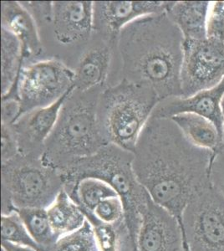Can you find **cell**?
Listing matches in <instances>:
<instances>
[{
  "label": "cell",
  "instance_id": "6da1fadb",
  "mask_svg": "<svg viewBox=\"0 0 224 251\" xmlns=\"http://www.w3.org/2000/svg\"><path fill=\"white\" fill-rule=\"evenodd\" d=\"M214 152L193 145L171 118L151 117L133 152L134 171L150 199L181 220L187 204L213 186Z\"/></svg>",
  "mask_w": 224,
  "mask_h": 251
},
{
  "label": "cell",
  "instance_id": "7a4b0ae2",
  "mask_svg": "<svg viewBox=\"0 0 224 251\" xmlns=\"http://www.w3.org/2000/svg\"><path fill=\"white\" fill-rule=\"evenodd\" d=\"M183 42L182 32L168 13L129 24L117 39L122 79L148 85L161 101L182 97Z\"/></svg>",
  "mask_w": 224,
  "mask_h": 251
},
{
  "label": "cell",
  "instance_id": "3957f363",
  "mask_svg": "<svg viewBox=\"0 0 224 251\" xmlns=\"http://www.w3.org/2000/svg\"><path fill=\"white\" fill-rule=\"evenodd\" d=\"M104 88L86 92L75 88L66 97L54 128L45 144L42 159L46 164L62 173L109 144L100 131L97 118L98 100Z\"/></svg>",
  "mask_w": 224,
  "mask_h": 251
},
{
  "label": "cell",
  "instance_id": "277c9868",
  "mask_svg": "<svg viewBox=\"0 0 224 251\" xmlns=\"http://www.w3.org/2000/svg\"><path fill=\"white\" fill-rule=\"evenodd\" d=\"M133 161V152L107 144L61 174L66 193H70L80 180L89 177L102 180L112 187L123 202L125 222L136 243L142 214L150 197L136 177Z\"/></svg>",
  "mask_w": 224,
  "mask_h": 251
},
{
  "label": "cell",
  "instance_id": "5b68a950",
  "mask_svg": "<svg viewBox=\"0 0 224 251\" xmlns=\"http://www.w3.org/2000/svg\"><path fill=\"white\" fill-rule=\"evenodd\" d=\"M153 89L122 79L100 95L97 118L109 144L134 152L142 131L160 103Z\"/></svg>",
  "mask_w": 224,
  "mask_h": 251
},
{
  "label": "cell",
  "instance_id": "8992f818",
  "mask_svg": "<svg viewBox=\"0 0 224 251\" xmlns=\"http://www.w3.org/2000/svg\"><path fill=\"white\" fill-rule=\"evenodd\" d=\"M1 215L22 208L47 209L64 189L62 174L42 157L19 154L1 165Z\"/></svg>",
  "mask_w": 224,
  "mask_h": 251
},
{
  "label": "cell",
  "instance_id": "52a82bcc",
  "mask_svg": "<svg viewBox=\"0 0 224 251\" xmlns=\"http://www.w3.org/2000/svg\"><path fill=\"white\" fill-rule=\"evenodd\" d=\"M75 88L74 70L58 58H49L24 65L14 87L1 99L17 100L20 117L51 106Z\"/></svg>",
  "mask_w": 224,
  "mask_h": 251
},
{
  "label": "cell",
  "instance_id": "ba28073f",
  "mask_svg": "<svg viewBox=\"0 0 224 251\" xmlns=\"http://www.w3.org/2000/svg\"><path fill=\"white\" fill-rule=\"evenodd\" d=\"M180 223L191 251H224V197L213 186L187 204Z\"/></svg>",
  "mask_w": 224,
  "mask_h": 251
},
{
  "label": "cell",
  "instance_id": "9c48e42d",
  "mask_svg": "<svg viewBox=\"0 0 224 251\" xmlns=\"http://www.w3.org/2000/svg\"><path fill=\"white\" fill-rule=\"evenodd\" d=\"M224 79V42L184 40L181 71L182 97L213 88Z\"/></svg>",
  "mask_w": 224,
  "mask_h": 251
},
{
  "label": "cell",
  "instance_id": "30bf717a",
  "mask_svg": "<svg viewBox=\"0 0 224 251\" xmlns=\"http://www.w3.org/2000/svg\"><path fill=\"white\" fill-rule=\"evenodd\" d=\"M174 3L171 1H96L94 34L117 45L119 34L125 26L140 18L168 13Z\"/></svg>",
  "mask_w": 224,
  "mask_h": 251
},
{
  "label": "cell",
  "instance_id": "8fae6325",
  "mask_svg": "<svg viewBox=\"0 0 224 251\" xmlns=\"http://www.w3.org/2000/svg\"><path fill=\"white\" fill-rule=\"evenodd\" d=\"M137 251H184L180 220L149 199L142 214Z\"/></svg>",
  "mask_w": 224,
  "mask_h": 251
},
{
  "label": "cell",
  "instance_id": "7c38bea8",
  "mask_svg": "<svg viewBox=\"0 0 224 251\" xmlns=\"http://www.w3.org/2000/svg\"><path fill=\"white\" fill-rule=\"evenodd\" d=\"M92 1L53 2L50 26L54 40L60 46L85 48L93 37Z\"/></svg>",
  "mask_w": 224,
  "mask_h": 251
},
{
  "label": "cell",
  "instance_id": "4fadbf2b",
  "mask_svg": "<svg viewBox=\"0 0 224 251\" xmlns=\"http://www.w3.org/2000/svg\"><path fill=\"white\" fill-rule=\"evenodd\" d=\"M71 92L51 106L28 111L13 123L20 154L42 157L46 142L54 128L66 97Z\"/></svg>",
  "mask_w": 224,
  "mask_h": 251
},
{
  "label": "cell",
  "instance_id": "5bb4252c",
  "mask_svg": "<svg viewBox=\"0 0 224 251\" xmlns=\"http://www.w3.org/2000/svg\"><path fill=\"white\" fill-rule=\"evenodd\" d=\"M224 97V79L213 88L189 97H174L162 100L156 106L151 117L172 118L182 113L199 115L211 121L223 138L224 116L222 101Z\"/></svg>",
  "mask_w": 224,
  "mask_h": 251
},
{
  "label": "cell",
  "instance_id": "9a60e30c",
  "mask_svg": "<svg viewBox=\"0 0 224 251\" xmlns=\"http://www.w3.org/2000/svg\"><path fill=\"white\" fill-rule=\"evenodd\" d=\"M1 28L17 38L22 47L23 66L43 60L46 49L31 14L19 1L1 2Z\"/></svg>",
  "mask_w": 224,
  "mask_h": 251
},
{
  "label": "cell",
  "instance_id": "2e32d148",
  "mask_svg": "<svg viewBox=\"0 0 224 251\" xmlns=\"http://www.w3.org/2000/svg\"><path fill=\"white\" fill-rule=\"evenodd\" d=\"M115 44L109 43L96 34L86 46L74 69L75 87L80 92L105 87L111 72Z\"/></svg>",
  "mask_w": 224,
  "mask_h": 251
},
{
  "label": "cell",
  "instance_id": "e0dca14e",
  "mask_svg": "<svg viewBox=\"0 0 224 251\" xmlns=\"http://www.w3.org/2000/svg\"><path fill=\"white\" fill-rule=\"evenodd\" d=\"M210 5L211 2L207 1H178L168 15L181 30L184 40H205Z\"/></svg>",
  "mask_w": 224,
  "mask_h": 251
},
{
  "label": "cell",
  "instance_id": "ac0fdd59",
  "mask_svg": "<svg viewBox=\"0 0 224 251\" xmlns=\"http://www.w3.org/2000/svg\"><path fill=\"white\" fill-rule=\"evenodd\" d=\"M171 119L193 145L213 151L222 149V136L216 126L207 118L193 113H182Z\"/></svg>",
  "mask_w": 224,
  "mask_h": 251
},
{
  "label": "cell",
  "instance_id": "d6986e66",
  "mask_svg": "<svg viewBox=\"0 0 224 251\" xmlns=\"http://www.w3.org/2000/svg\"><path fill=\"white\" fill-rule=\"evenodd\" d=\"M46 210L52 228L60 238L76 231L86 221L81 208L65 189L60 192L54 203Z\"/></svg>",
  "mask_w": 224,
  "mask_h": 251
},
{
  "label": "cell",
  "instance_id": "ffe728a7",
  "mask_svg": "<svg viewBox=\"0 0 224 251\" xmlns=\"http://www.w3.org/2000/svg\"><path fill=\"white\" fill-rule=\"evenodd\" d=\"M23 66L20 41L14 34L1 28V97L11 91Z\"/></svg>",
  "mask_w": 224,
  "mask_h": 251
},
{
  "label": "cell",
  "instance_id": "44dd1931",
  "mask_svg": "<svg viewBox=\"0 0 224 251\" xmlns=\"http://www.w3.org/2000/svg\"><path fill=\"white\" fill-rule=\"evenodd\" d=\"M97 237L100 251H137L125 220L107 225L99 221H89Z\"/></svg>",
  "mask_w": 224,
  "mask_h": 251
},
{
  "label": "cell",
  "instance_id": "7402d4cb",
  "mask_svg": "<svg viewBox=\"0 0 224 251\" xmlns=\"http://www.w3.org/2000/svg\"><path fill=\"white\" fill-rule=\"evenodd\" d=\"M67 194L81 208L85 217L93 213L97 205L103 200L112 197H119L112 187L102 180L85 178L75 184Z\"/></svg>",
  "mask_w": 224,
  "mask_h": 251
},
{
  "label": "cell",
  "instance_id": "603a6c76",
  "mask_svg": "<svg viewBox=\"0 0 224 251\" xmlns=\"http://www.w3.org/2000/svg\"><path fill=\"white\" fill-rule=\"evenodd\" d=\"M16 213L43 251H54L60 238L52 228L47 210L44 208H22Z\"/></svg>",
  "mask_w": 224,
  "mask_h": 251
},
{
  "label": "cell",
  "instance_id": "cb8c5ba5",
  "mask_svg": "<svg viewBox=\"0 0 224 251\" xmlns=\"http://www.w3.org/2000/svg\"><path fill=\"white\" fill-rule=\"evenodd\" d=\"M1 235L3 241L28 247L36 251H44L32 238L16 212L8 215H1Z\"/></svg>",
  "mask_w": 224,
  "mask_h": 251
},
{
  "label": "cell",
  "instance_id": "d4e9b609",
  "mask_svg": "<svg viewBox=\"0 0 224 251\" xmlns=\"http://www.w3.org/2000/svg\"><path fill=\"white\" fill-rule=\"evenodd\" d=\"M54 251H100L93 227L86 220L76 231L60 237Z\"/></svg>",
  "mask_w": 224,
  "mask_h": 251
},
{
  "label": "cell",
  "instance_id": "484cf974",
  "mask_svg": "<svg viewBox=\"0 0 224 251\" xmlns=\"http://www.w3.org/2000/svg\"><path fill=\"white\" fill-rule=\"evenodd\" d=\"M88 221H99L111 225L125 220V208L120 197H112L103 200L97 205L93 213L86 216Z\"/></svg>",
  "mask_w": 224,
  "mask_h": 251
},
{
  "label": "cell",
  "instance_id": "4316f807",
  "mask_svg": "<svg viewBox=\"0 0 224 251\" xmlns=\"http://www.w3.org/2000/svg\"><path fill=\"white\" fill-rule=\"evenodd\" d=\"M207 37L224 42V2H211L207 15Z\"/></svg>",
  "mask_w": 224,
  "mask_h": 251
},
{
  "label": "cell",
  "instance_id": "83f0119b",
  "mask_svg": "<svg viewBox=\"0 0 224 251\" xmlns=\"http://www.w3.org/2000/svg\"><path fill=\"white\" fill-rule=\"evenodd\" d=\"M20 153L13 124L1 123V162L6 163Z\"/></svg>",
  "mask_w": 224,
  "mask_h": 251
},
{
  "label": "cell",
  "instance_id": "f1b7e54d",
  "mask_svg": "<svg viewBox=\"0 0 224 251\" xmlns=\"http://www.w3.org/2000/svg\"><path fill=\"white\" fill-rule=\"evenodd\" d=\"M212 185L224 197V151L219 149L214 152L210 169Z\"/></svg>",
  "mask_w": 224,
  "mask_h": 251
},
{
  "label": "cell",
  "instance_id": "f546056e",
  "mask_svg": "<svg viewBox=\"0 0 224 251\" xmlns=\"http://www.w3.org/2000/svg\"><path fill=\"white\" fill-rule=\"evenodd\" d=\"M1 100V123L13 124L20 115V103L14 99Z\"/></svg>",
  "mask_w": 224,
  "mask_h": 251
},
{
  "label": "cell",
  "instance_id": "4dcf8cb0",
  "mask_svg": "<svg viewBox=\"0 0 224 251\" xmlns=\"http://www.w3.org/2000/svg\"><path fill=\"white\" fill-rule=\"evenodd\" d=\"M1 248L2 251H36L33 249L25 247V246H17L8 241H3L1 242Z\"/></svg>",
  "mask_w": 224,
  "mask_h": 251
},
{
  "label": "cell",
  "instance_id": "1f68e13d",
  "mask_svg": "<svg viewBox=\"0 0 224 251\" xmlns=\"http://www.w3.org/2000/svg\"><path fill=\"white\" fill-rule=\"evenodd\" d=\"M222 110H223V116H224V131H223V145H222V149L224 151V97L222 101Z\"/></svg>",
  "mask_w": 224,
  "mask_h": 251
},
{
  "label": "cell",
  "instance_id": "d6a6232c",
  "mask_svg": "<svg viewBox=\"0 0 224 251\" xmlns=\"http://www.w3.org/2000/svg\"><path fill=\"white\" fill-rule=\"evenodd\" d=\"M184 251H191L190 250H189V248H188V246H187V243H186V241H185L184 240Z\"/></svg>",
  "mask_w": 224,
  "mask_h": 251
}]
</instances>
